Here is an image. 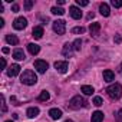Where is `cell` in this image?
<instances>
[{"instance_id": "52a82bcc", "label": "cell", "mask_w": 122, "mask_h": 122, "mask_svg": "<svg viewBox=\"0 0 122 122\" xmlns=\"http://www.w3.org/2000/svg\"><path fill=\"white\" fill-rule=\"evenodd\" d=\"M55 68H56V71L60 72V73H66L69 65H68V62H62V60H59V62H55Z\"/></svg>"}, {"instance_id": "ffe728a7", "label": "cell", "mask_w": 122, "mask_h": 122, "mask_svg": "<svg viewBox=\"0 0 122 122\" xmlns=\"http://www.w3.org/2000/svg\"><path fill=\"white\" fill-rule=\"evenodd\" d=\"M26 113H27L29 118H36L39 115V108H29Z\"/></svg>"}, {"instance_id": "cb8c5ba5", "label": "cell", "mask_w": 122, "mask_h": 122, "mask_svg": "<svg viewBox=\"0 0 122 122\" xmlns=\"http://www.w3.org/2000/svg\"><path fill=\"white\" fill-rule=\"evenodd\" d=\"M33 5H35L33 0H26V2H25V10H26V12H29V10L33 7Z\"/></svg>"}, {"instance_id": "4fadbf2b", "label": "cell", "mask_w": 122, "mask_h": 122, "mask_svg": "<svg viewBox=\"0 0 122 122\" xmlns=\"http://www.w3.org/2000/svg\"><path fill=\"white\" fill-rule=\"evenodd\" d=\"M115 79V75H113V72L112 71H109V69H106V71H103V81L105 82H112Z\"/></svg>"}, {"instance_id": "9a60e30c", "label": "cell", "mask_w": 122, "mask_h": 122, "mask_svg": "<svg viewBox=\"0 0 122 122\" xmlns=\"http://www.w3.org/2000/svg\"><path fill=\"white\" fill-rule=\"evenodd\" d=\"M27 50H29L32 55H37V53L40 52V46L36 45V43H29V45H27Z\"/></svg>"}, {"instance_id": "f35d334b", "label": "cell", "mask_w": 122, "mask_h": 122, "mask_svg": "<svg viewBox=\"0 0 122 122\" xmlns=\"http://www.w3.org/2000/svg\"><path fill=\"white\" fill-rule=\"evenodd\" d=\"M5 26V20L3 19H0V27H3Z\"/></svg>"}, {"instance_id": "8992f818", "label": "cell", "mask_w": 122, "mask_h": 122, "mask_svg": "<svg viewBox=\"0 0 122 122\" xmlns=\"http://www.w3.org/2000/svg\"><path fill=\"white\" fill-rule=\"evenodd\" d=\"M26 26H27V20H26L25 17H17V19H15V22H13V27H15L16 30H23Z\"/></svg>"}, {"instance_id": "7c38bea8", "label": "cell", "mask_w": 122, "mask_h": 122, "mask_svg": "<svg viewBox=\"0 0 122 122\" xmlns=\"http://www.w3.org/2000/svg\"><path fill=\"white\" fill-rule=\"evenodd\" d=\"M32 36L35 39H42V36H43V27L42 26H36L33 29V32H32Z\"/></svg>"}, {"instance_id": "277c9868", "label": "cell", "mask_w": 122, "mask_h": 122, "mask_svg": "<svg viewBox=\"0 0 122 122\" xmlns=\"http://www.w3.org/2000/svg\"><path fill=\"white\" fill-rule=\"evenodd\" d=\"M53 30L57 35H65V32H66V22L65 20H55L53 22Z\"/></svg>"}, {"instance_id": "7402d4cb", "label": "cell", "mask_w": 122, "mask_h": 122, "mask_svg": "<svg viewBox=\"0 0 122 122\" xmlns=\"http://www.w3.org/2000/svg\"><path fill=\"white\" fill-rule=\"evenodd\" d=\"M49 98H50V95H49V92H46V91H43V92L39 95V101H42V102L49 101Z\"/></svg>"}, {"instance_id": "d590c367", "label": "cell", "mask_w": 122, "mask_h": 122, "mask_svg": "<svg viewBox=\"0 0 122 122\" xmlns=\"http://www.w3.org/2000/svg\"><path fill=\"white\" fill-rule=\"evenodd\" d=\"M57 5H59V6H62V5H65V0H57Z\"/></svg>"}, {"instance_id": "ba28073f", "label": "cell", "mask_w": 122, "mask_h": 122, "mask_svg": "<svg viewBox=\"0 0 122 122\" xmlns=\"http://www.w3.org/2000/svg\"><path fill=\"white\" fill-rule=\"evenodd\" d=\"M19 73H20V66H19L17 63L9 66V69H7V75H9L10 78H15V76H17Z\"/></svg>"}, {"instance_id": "f1b7e54d", "label": "cell", "mask_w": 122, "mask_h": 122, "mask_svg": "<svg viewBox=\"0 0 122 122\" xmlns=\"http://www.w3.org/2000/svg\"><path fill=\"white\" fill-rule=\"evenodd\" d=\"M2 111H3V112H7V106H6V99H5V96H2Z\"/></svg>"}, {"instance_id": "83f0119b", "label": "cell", "mask_w": 122, "mask_h": 122, "mask_svg": "<svg viewBox=\"0 0 122 122\" xmlns=\"http://www.w3.org/2000/svg\"><path fill=\"white\" fill-rule=\"evenodd\" d=\"M83 32H85V27H82V26L72 29V33H75V35H79V33H83Z\"/></svg>"}, {"instance_id": "ac0fdd59", "label": "cell", "mask_w": 122, "mask_h": 122, "mask_svg": "<svg viewBox=\"0 0 122 122\" xmlns=\"http://www.w3.org/2000/svg\"><path fill=\"white\" fill-rule=\"evenodd\" d=\"M103 121V113L101 111H96L92 113V122H102Z\"/></svg>"}, {"instance_id": "d6986e66", "label": "cell", "mask_w": 122, "mask_h": 122, "mask_svg": "<svg viewBox=\"0 0 122 122\" xmlns=\"http://www.w3.org/2000/svg\"><path fill=\"white\" fill-rule=\"evenodd\" d=\"M13 57L16 59V60H25V53H23V50L22 49H16L15 52H13Z\"/></svg>"}, {"instance_id": "9c48e42d", "label": "cell", "mask_w": 122, "mask_h": 122, "mask_svg": "<svg viewBox=\"0 0 122 122\" xmlns=\"http://www.w3.org/2000/svg\"><path fill=\"white\" fill-rule=\"evenodd\" d=\"M69 13H71V16L73 17V19H81L82 17V12H81V9H78L76 6H71L69 7Z\"/></svg>"}, {"instance_id": "f546056e", "label": "cell", "mask_w": 122, "mask_h": 122, "mask_svg": "<svg viewBox=\"0 0 122 122\" xmlns=\"http://www.w3.org/2000/svg\"><path fill=\"white\" fill-rule=\"evenodd\" d=\"M76 3H78L79 6H88V5H89L88 0H76Z\"/></svg>"}, {"instance_id": "3957f363", "label": "cell", "mask_w": 122, "mask_h": 122, "mask_svg": "<svg viewBox=\"0 0 122 122\" xmlns=\"http://www.w3.org/2000/svg\"><path fill=\"white\" fill-rule=\"evenodd\" d=\"M88 106V102L82 98V96H73L71 101H69V108L72 109H81V108H86Z\"/></svg>"}, {"instance_id": "5bb4252c", "label": "cell", "mask_w": 122, "mask_h": 122, "mask_svg": "<svg viewBox=\"0 0 122 122\" xmlns=\"http://www.w3.org/2000/svg\"><path fill=\"white\" fill-rule=\"evenodd\" d=\"M99 12H101V15H102V16H105V17H108V16L111 15V10H109V6H108L106 3H102V5L99 6Z\"/></svg>"}, {"instance_id": "8fae6325", "label": "cell", "mask_w": 122, "mask_h": 122, "mask_svg": "<svg viewBox=\"0 0 122 122\" xmlns=\"http://www.w3.org/2000/svg\"><path fill=\"white\" fill-rule=\"evenodd\" d=\"M99 30H101V25H99V23H91L89 32H91L92 36H98V35H99Z\"/></svg>"}, {"instance_id": "1f68e13d", "label": "cell", "mask_w": 122, "mask_h": 122, "mask_svg": "<svg viewBox=\"0 0 122 122\" xmlns=\"http://www.w3.org/2000/svg\"><path fill=\"white\" fill-rule=\"evenodd\" d=\"M116 121H118V122H122V109L118 111V113H116Z\"/></svg>"}, {"instance_id": "b9f144b4", "label": "cell", "mask_w": 122, "mask_h": 122, "mask_svg": "<svg viewBox=\"0 0 122 122\" xmlns=\"http://www.w3.org/2000/svg\"><path fill=\"white\" fill-rule=\"evenodd\" d=\"M6 122H12V121H6Z\"/></svg>"}, {"instance_id": "4316f807", "label": "cell", "mask_w": 122, "mask_h": 122, "mask_svg": "<svg viewBox=\"0 0 122 122\" xmlns=\"http://www.w3.org/2000/svg\"><path fill=\"white\" fill-rule=\"evenodd\" d=\"M111 5H112L113 7L119 9V7H122V0H112V2H111Z\"/></svg>"}, {"instance_id": "60d3db41", "label": "cell", "mask_w": 122, "mask_h": 122, "mask_svg": "<svg viewBox=\"0 0 122 122\" xmlns=\"http://www.w3.org/2000/svg\"><path fill=\"white\" fill-rule=\"evenodd\" d=\"M121 71H122V65H121Z\"/></svg>"}, {"instance_id": "ab89813d", "label": "cell", "mask_w": 122, "mask_h": 122, "mask_svg": "<svg viewBox=\"0 0 122 122\" xmlns=\"http://www.w3.org/2000/svg\"><path fill=\"white\" fill-rule=\"evenodd\" d=\"M65 122H73V121H72V119H68V121H65Z\"/></svg>"}, {"instance_id": "d4e9b609", "label": "cell", "mask_w": 122, "mask_h": 122, "mask_svg": "<svg viewBox=\"0 0 122 122\" xmlns=\"http://www.w3.org/2000/svg\"><path fill=\"white\" fill-rule=\"evenodd\" d=\"M72 45H73V49H75V50H81V46H82V40H81V39H76V40H75Z\"/></svg>"}, {"instance_id": "7a4b0ae2", "label": "cell", "mask_w": 122, "mask_h": 122, "mask_svg": "<svg viewBox=\"0 0 122 122\" xmlns=\"http://www.w3.org/2000/svg\"><path fill=\"white\" fill-rule=\"evenodd\" d=\"M106 92H108L109 98H112V99H119V98L122 96V85L113 83V85H111V86L106 88Z\"/></svg>"}, {"instance_id": "484cf974", "label": "cell", "mask_w": 122, "mask_h": 122, "mask_svg": "<svg viewBox=\"0 0 122 122\" xmlns=\"http://www.w3.org/2000/svg\"><path fill=\"white\" fill-rule=\"evenodd\" d=\"M102 103H103V101H102L101 96H95V98H93V105H95V106H101Z\"/></svg>"}, {"instance_id": "30bf717a", "label": "cell", "mask_w": 122, "mask_h": 122, "mask_svg": "<svg viewBox=\"0 0 122 122\" xmlns=\"http://www.w3.org/2000/svg\"><path fill=\"white\" fill-rule=\"evenodd\" d=\"M73 50H75V49H73V45H72V43H65L62 53H63V56L71 57V56H72V53H73Z\"/></svg>"}, {"instance_id": "5b68a950", "label": "cell", "mask_w": 122, "mask_h": 122, "mask_svg": "<svg viewBox=\"0 0 122 122\" xmlns=\"http://www.w3.org/2000/svg\"><path fill=\"white\" fill-rule=\"evenodd\" d=\"M47 68H49V65H47V62L46 60H36L35 62V69L39 72V73H45L46 71H47Z\"/></svg>"}, {"instance_id": "836d02e7", "label": "cell", "mask_w": 122, "mask_h": 122, "mask_svg": "<svg viewBox=\"0 0 122 122\" xmlns=\"http://www.w3.org/2000/svg\"><path fill=\"white\" fill-rule=\"evenodd\" d=\"M12 10H13L15 13H16V12H19V5H13V6H12Z\"/></svg>"}, {"instance_id": "44dd1931", "label": "cell", "mask_w": 122, "mask_h": 122, "mask_svg": "<svg viewBox=\"0 0 122 122\" xmlns=\"http://www.w3.org/2000/svg\"><path fill=\"white\" fill-rule=\"evenodd\" d=\"M81 91H82L85 95H92V93H93V88L89 86V85H83V86L81 88Z\"/></svg>"}, {"instance_id": "603a6c76", "label": "cell", "mask_w": 122, "mask_h": 122, "mask_svg": "<svg viewBox=\"0 0 122 122\" xmlns=\"http://www.w3.org/2000/svg\"><path fill=\"white\" fill-rule=\"evenodd\" d=\"M50 12H52L53 15H57V16L65 15V10H63V9H60V7H52V9H50Z\"/></svg>"}, {"instance_id": "e575fe53", "label": "cell", "mask_w": 122, "mask_h": 122, "mask_svg": "<svg viewBox=\"0 0 122 122\" xmlns=\"http://www.w3.org/2000/svg\"><path fill=\"white\" fill-rule=\"evenodd\" d=\"M93 16H95V15H93V12H91V13L88 15V20H91V19H93Z\"/></svg>"}, {"instance_id": "74e56055", "label": "cell", "mask_w": 122, "mask_h": 122, "mask_svg": "<svg viewBox=\"0 0 122 122\" xmlns=\"http://www.w3.org/2000/svg\"><path fill=\"white\" fill-rule=\"evenodd\" d=\"M2 65H3V68H6V59H5V57L2 59Z\"/></svg>"}, {"instance_id": "d6a6232c", "label": "cell", "mask_w": 122, "mask_h": 122, "mask_svg": "<svg viewBox=\"0 0 122 122\" xmlns=\"http://www.w3.org/2000/svg\"><path fill=\"white\" fill-rule=\"evenodd\" d=\"M115 42H116L118 45L122 42V37H121V35H115Z\"/></svg>"}, {"instance_id": "8d00e7d4", "label": "cell", "mask_w": 122, "mask_h": 122, "mask_svg": "<svg viewBox=\"0 0 122 122\" xmlns=\"http://www.w3.org/2000/svg\"><path fill=\"white\" fill-rule=\"evenodd\" d=\"M9 52H10L9 47H3V53H9Z\"/></svg>"}, {"instance_id": "4dcf8cb0", "label": "cell", "mask_w": 122, "mask_h": 122, "mask_svg": "<svg viewBox=\"0 0 122 122\" xmlns=\"http://www.w3.org/2000/svg\"><path fill=\"white\" fill-rule=\"evenodd\" d=\"M10 101H12V103H13V105H16V106H19V105H20V102L16 99V96H12V98H10Z\"/></svg>"}, {"instance_id": "2e32d148", "label": "cell", "mask_w": 122, "mask_h": 122, "mask_svg": "<svg viewBox=\"0 0 122 122\" xmlns=\"http://www.w3.org/2000/svg\"><path fill=\"white\" fill-rule=\"evenodd\" d=\"M49 115H50L52 119H59L60 116H62V111L57 109V108H53V109L49 111Z\"/></svg>"}, {"instance_id": "6da1fadb", "label": "cell", "mask_w": 122, "mask_h": 122, "mask_svg": "<svg viewBox=\"0 0 122 122\" xmlns=\"http://www.w3.org/2000/svg\"><path fill=\"white\" fill-rule=\"evenodd\" d=\"M20 82H22L23 85L32 86V85H35V83L37 82V76H36V73H35L32 69H27V71H25V72L22 73V76H20Z\"/></svg>"}, {"instance_id": "e0dca14e", "label": "cell", "mask_w": 122, "mask_h": 122, "mask_svg": "<svg viewBox=\"0 0 122 122\" xmlns=\"http://www.w3.org/2000/svg\"><path fill=\"white\" fill-rule=\"evenodd\" d=\"M6 42H7L9 45L16 46V45H19V37L15 36V35H7V36H6Z\"/></svg>"}]
</instances>
